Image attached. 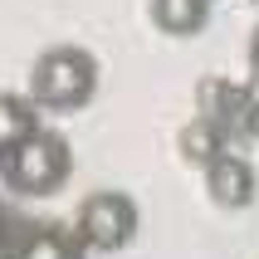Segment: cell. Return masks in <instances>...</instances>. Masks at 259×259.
<instances>
[{"mask_svg": "<svg viewBox=\"0 0 259 259\" xmlns=\"http://www.w3.org/2000/svg\"><path fill=\"white\" fill-rule=\"evenodd\" d=\"M220 152H225V132H220L215 117H196V122H186V132H181V157H186V161L205 166V161H215Z\"/></svg>", "mask_w": 259, "mask_h": 259, "instance_id": "cell-8", "label": "cell"}, {"mask_svg": "<svg viewBox=\"0 0 259 259\" xmlns=\"http://www.w3.org/2000/svg\"><path fill=\"white\" fill-rule=\"evenodd\" d=\"M73 230H78V240H83L88 249L113 254V249L132 245V235H137V201H132L127 191H93V196L78 205Z\"/></svg>", "mask_w": 259, "mask_h": 259, "instance_id": "cell-3", "label": "cell"}, {"mask_svg": "<svg viewBox=\"0 0 259 259\" xmlns=\"http://www.w3.org/2000/svg\"><path fill=\"white\" fill-rule=\"evenodd\" d=\"M0 171H5V181H10L20 196H49V191H59L69 181L73 152H69V142H64L59 132L34 127L10 157H0Z\"/></svg>", "mask_w": 259, "mask_h": 259, "instance_id": "cell-2", "label": "cell"}, {"mask_svg": "<svg viewBox=\"0 0 259 259\" xmlns=\"http://www.w3.org/2000/svg\"><path fill=\"white\" fill-rule=\"evenodd\" d=\"M249 69H254V78H259V29H254V39H249Z\"/></svg>", "mask_w": 259, "mask_h": 259, "instance_id": "cell-9", "label": "cell"}, {"mask_svg": "<svg viewBox=\"0 0 259 259\" xmlns=\"http://www.w3.org/2000/svg\"><path fill=\"white\" fill-rule=\"evenodd\" d=\"M83 240L73 225H54V220H44V225H29L20 235V245H15V259H83Z\"/></svg>", "mask_w": 259, "mask_h": 259, "instance_id": "cell-5", "label": "cell"}, {"mask_svg": "<svg viewBox=\"0 0 259 259\" xmlns=\"http://www.w3.org/2000/svg\"><path fill=\"white\" fill-rule=\"evenodd\" d=\"M39 103L34 98H20V93H0V157H10L15 147L25 142L29 132L39 127Z\"/></svg>", "mask_w": 259, "mask_h": 259, "instance_id": "cell-7", "label": "cell"}, {"mask_svg": "<svg viewBox=\"0 0 259 259\" xmlns=\"http://www.w3.org/2000/svg\"><path fill=\"white\" fill-rule=\"evenodd\" d=\"M205 191H210V201L225 205V210H240V205L254 201V166L245 157H235V152H220L215 161H205Z\"/></svg>", "mask_w": 259, "mask_h": 259, "instance_id": "cell-4", "label": "cell"}, {"mask_svg": "<svg viewBox=\"0 0 259 259\" xmlns=\"http://www.w3.org/2000/svg\"><path fill=\"white\" fill-rule=\"evenodd\" d=\"M152 20H157L161 34H201L205 20H210V0H152Z\"/></svg>", "mask_w": 259, "mask_h": 259, "instance_id": "cell-6", "label": "cell"}, {"mask_svg": "<svg viewBox=\"0 0 259 259\" xmlns=\"http://www.w3.org/2000/svg\"><path fill=\"white\" fill-rule=\"evenodd\" d=\"M98 93V59L78 44H54L29 69V98L54 113H73Z\"/></svg>", "mask_w": 259, "mask_h": 259, "instance_id": "cell-1", "label": "cell"}]
</instances>
